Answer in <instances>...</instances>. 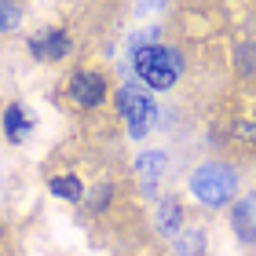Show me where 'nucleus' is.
Here are the masks:
<instances>
[{"instance_id": "1", "label": "nucleus", "mask_w": 256, "mask_h": 256, "mask_svg": "<svg viewBox=\"0 0 256 256\" xmlns=\"http://www.w3.org/2000/svg\"><path fill=\"white\" fill-rule=\"evenodd\" d=\"M190 190L205 208H224L238 194V172L224 161H205L190 176Z\"/></svg>"}, {"instance_id": "2", "label": "nucleus", "mask_w": 256, "mask_h": 256, "mask_svg": "<svg viewBox=\"0 0 256 256\" xmlns=\"http://www.w3.org/2000/svg\"><path fill=\"white\" fill-rule=\"evenodd\" d=\"M132 70L139 74V80H143L150 92H165V88L176 84V77L183 74V59H180V52L154 44V48H143V52L132 55Z\"/></svg>"}, {"instance_id": "3", "label": "nucleus", "mask_w": 256, "mask_h": 256, "mask_svg": "<svg viewBox=\"0 0 256 256\" xmlns=\"http://www.w3.org/2000/svg\"><path fill=\"white\" fill-rule=\"evenodd\" d=\"M118 106H121V118L128 121V132H132L136 139L146 136L150 121L158 118V106L146 99V92L139 88V84H124V88L118 92Z\"/></svg>"}, {"instance_id": "4", "label": "nucleus", "mask_w": 256, "mask_h": 256, "mask_svg": "<svg viewBox=\"0 0 256 256\" xmlns=\"http://www.w3.org/2000/svg\"><path fill=\"white\" fill-rule=\"evenodd\" d=\"M70 99L77 102V106H99L102 99H106V77L96 74V70H80V74H74V80H70Z\"/></svg>"}, {"instance_id": "5", "label": "nucleus", "mask_w": 256, "mask_h": 256, "mask_svg": "<svg viewBox=\"0 0 256 256\" xmlns=\"http://www.w3.org/2000/svg\"><path fill=\"white\" fill-rule=\"evenodd\" d=\"M70 37L62 30H44V33H37V37H30V55L33 59H40V62H59V59H66L70 55Z\"/></svg>"}, {"instance_id": "6", "label": "nucleus", "mask_w": 256, "mask_h": 256, "mask_svg": "<svg viewBox=\"0 0 256 256\" xmlns=\"http://www.w3.org/2000/svg\"><path fill=\"white\" fill-rule=\"evenodd\" d=\"M230 227L242 242H256V194L238 198L234 208H230Z\"/></svg>"}, {"instance_id": "7", "label": "nucleus", "mask_w": 256, "mask_h": 256, "mask_svg": "<svg viewBox=\"0 0 256 256\" xmlns=\"http://www.w3.org/2000/svg\"><path fill=\"white\" fill-rule=\"evenodd\" d=\"M158 227H161V234H165V238H176L180 234L183 208H180L176 198H161V202H158Z\"/></svg>"}, {"instance_id": "8", "label": "nucleus", "mask_w": 256, "mask_h": 256, "mask_svg": "<svg viewBox=\"0 0 256 256\" xmlns=\"http://www.w3.org/2000/svg\"><path fill=\"white\" fill-rule=\"evenodd\" d=\"M165 168H168V158L161 154V150H143V154L136 158V172H139V180L143 183H154L165 176Z\"/></svg>"}, {"instance_id": "9", "label": "nucleus", "mask_w": 256, "mask_h": 256, "mask_svg": "<svg viewBox=\"0 0 256 256\" xmlns=\"http://www.w3.org/2000/svg\"><path fill=\"white\" fill-rule=\"evenodd\" d=\"M4 132H8L11 143H22V139L30 136V118H26V110H22L18 102H11L4 110Z\"/></svg>"}, {"instance_id": "10", "label": "nucleus", "mask_w": 256, "mask_h": 256, "mask_svg": "<svg viewBox=\"0 0 256 256\" xmlns=\"http://www.w3.org/2000/svg\"><path fill=\"white\" fill-rule=\"evenodd\" d=\"M52 194L62 198V202H80L84 198V183L74 172H62V176H52Z\"/></svg>"}, {"instance_id": "11", "label": "nucleus", "mask_w": 256, "mask_h": 256, "mask_svg": "<svg viewBox=\"0 0 256 256\" xmlns=\"http://www.w3.org/2000/svg\"><path fill=\"white\" fill-rule=\"evenodd\" d=\"M202 249H205V234H202V230L176 234V252L180 256H202Z\"/></svg>"}, {"instance_id": "12", "label": "nucleus", "mask_w": 256, "mask_h": 256, "mask_svg": "<svg viewBox=\"0 0 256 256\" xmlns=\"http://www.w3.org/2000/svg\"><path fill=\"white\" fill-rule=\"evenodd\" d=\"M22 26V8L15 0H0V33H11Z\"/></svg>"}, {"instance_id": "13", "label": "nucleus", "mask_w": 256, "mask_h": 256, "mask_svg": "<svg viewBox=\"0 0 256 256\" xmlns=\"http://www.w3.org/2000/svg\"><path fill=\"white\" fill-rule=\"evenodd\" d=\"M234 66L242 70V74H256V44H246V48H238Z\"/></svg>"}, {"instance_id": "14", "label": "nucleus", "mask_w": 256, "mask_h": 256, "mask_svg": "<svg viewBox=\"0 0 256 256\" xmlns=\"http://www.w3.org/2000/svg\"><path fill=\"white\" fill-rule=\"evenodd\" d=\"M234 132L242 136V139H256V118H249V121H242Z\"/></svg>"}, {"instance_id": "15", "label": "nucleus", "mask_w": 256, "mask_h": 256, "mask_svg": "<svg viewBox=\"0 0 256 256\" xmlns=\"http://www.w3.org/2000/svg\"><path fill=\"white\" fill-rule=\"evenodd\" d=\"M106 202H110V187H102V190H96V194H92V208H96V212H99V208L106 205Z\"/></svg>"}]
</instances>
